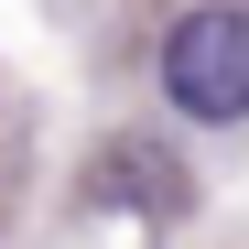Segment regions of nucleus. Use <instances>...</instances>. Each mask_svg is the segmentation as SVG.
Listing matches in <instances>:
<instances>
[{"label": "nucleus", "mask_w": 249, "mask_h": 249, "mask_svg": "<svg viewBox=\"0 0 249 249\" xmlns=\"http://www.w3.org/2000/svg\"><path fill=\"white\" fill-rule=\"evenodd\" d=\"M162 98L206 130L249 119V11L238 0H195V11L162 33Z\"/></svg>", "instance_id": "1"}, {"label": "nucleus", "mask_w": 249, "mask_h": 249, "mask_svg": "<svg viewBox=\"0 0 249 249\" xmlns=\"http://www.w3.org/2000/svg\"><path fill=\"white\" fill-rule=\"evenodd\" d=\"M98 174H108V195L152 206V217H174V206H184V174H174V152H152V141H119Z\"/></svg>", "instance_id": "2"}]
</instances>
